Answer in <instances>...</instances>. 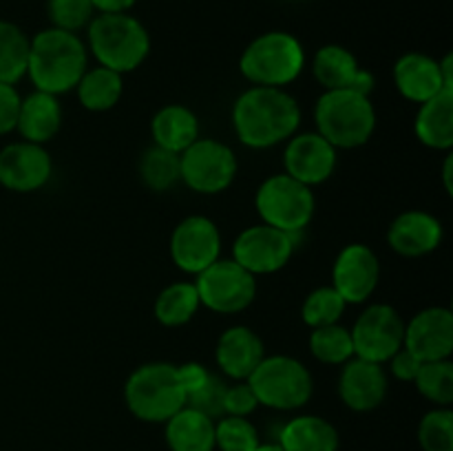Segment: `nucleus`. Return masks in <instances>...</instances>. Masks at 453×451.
Segmentation results:
<instances>
[{
    "label": "nucleus",
    "instance_id": "obj_44",
    "mask_svg": "<svg viewBox=\"0 0 453 451\" xmlns=\"http://www.w3.org/2000/svg\"><path fill=\"white\" fill-rule=\"evenodd\" d=\"M453 155L447 153L445 157V164H442V181H445V190L447 195H453Z\"/></svg>",
    "mask_w": 453,
    "mask_h": 451
},
{
    "label": "nucleus",
    "instance_id": "obj_17",
    "mask_svg": "<svg viewBox=\"0 0 453 451\" xmlns=\"http://www.w3.org/2000/svg\"><path fill=\"white\" fill-rule=\"evenodd\" d=\"M403 348L410 349L420 363L445 361L453 354V314L449 308L423 310L405 323Z\"/></svg>",
    "mask_w": 453,
    "mask_h": 451
},
{
    "label": "nucleus",
    "instance_id": "obj_37",
    "mask_svg": "<svg viewBox=\"0 0 453 451\" xmlns=\"http://www.w3.org/2000/svg\"><path fill=\"white\" fill-rule=\"evenodd\" d=\"M47 11L56 29L71 31V34H78L96 18L91 0H49Z\"/></svg>",
    "mask_w": 453,
    "mask_h": 451
},
{
    "label": "nucleus",
    "instance_id": "obj_22",
    "mask_svg": "<svg viewBox=\"0 0 453 451\" xmlns=\"http://www.w3.org/2000/svg\"><path fill=\"white\" fill-rule=\"evenodd\" d=\"M394 84L405 100L423 104L429 97L438 96L447 87L442 80L441 65L425 53H405L394 65Z\"/></svg>",
    "mask_w": 453,
    "mask_h": 451
},
{
    "label": "nucleus",
    "instance_id": "obj_23",
    "mask_svg": "<svg viewBox=\"0 0 453 451\" xmlns=\"http://www.w3.org/2000/svg\"><path fill=\"white\" fill-rule=\"evenodd\" d=\"M62 128V106L58 96L44 91H34L22 97L20 113H18L16 131L22 140L31 144H47Z\"/></svg>",
    "mask_w": 453,
    "mask_h": 451
},
{
    "label": "nucleus",
    "instance_id": "obj_28",
    "mask_svg": "<svg viewBox=\"0 0 453 451\" xmlns=\"http://www.w3.org/2000/svg\"><path fill=\"white\" fill-rule=\"evenodd\" d=\"M75 91H78V100L84 109L93 111V113L109 111L122 100V73L106 69V66L87 69L82 78H80Z\"/></svg>",
    "mask_w": 453,
    "mask_h": 451
},
{
    "label": "nucleus",
    "instance_id": "obj_43",
    "mask_svg": "<svg viewBox=\"0 0 453 451\" xmlns=\"http://www.w3.org/2000/svg\"><path fill=\"white\" fill-rule=\"evenodd\" d=\"M137 0H91L93 9L100 13H128Z\"/></svg>",
    "mask_w": 453,
    "mask_h": 451
},
{
    "label": "nucleus",
    "instance_id": "obj_38",
    "mask_svg": "<svg viewBox=\"0 0 453 451\" xmlns=\"http://www.w3.org/2000/svg\"><path fill=\"white\" fill-rule=\"evenodd\" d=\"M226 387L228 385L215 374H208V378L199 385L195 392H190L186 396V407H193V409L202 411L208 418L219 420L224 416V396Z\"/></svg>",
    "mask_w": 453,
    "mask_h": 451
},
{
    "label": "nucleus",
    "instance_id": "obj_20",
    "mask_svg": "<svg viewBox=\"0 0 453 451\" xmlns=\"http://www.w3.org/2000/svg\"><path fill=\"white\" fill-rule=\"evenodd\" d=\"M442 224L438 217L425 210H407L392 221L388 243L401 256H425L442 243Z\"/></svg>",
    "mask_w": 453,
    "mask_h": 451
},
{
    "label": "nucleus",
    "instance_id": "obj_40",
    "mask_svg": "<svg viewBox=\"0 0 453 451\" xmlns=\"http://www.w3.org/2000/svg\"><path fill=\"white\" fill-rule=\"evenodd\" d=\"M20 93L13 84L0 82V135L16 131L18 113H20Z\"/></svg>",
    "mask_w": 453,
    "mask_h": 451
},
{
    "label": "nucleus",
    "instance_id": "obj_15",
    "mask_svg": "<svg viewBox=\"0 0 453 451\" xmlns=\"http://www.w3.org/2000/svg\"><path fill=\"white\" fill-rule=\"evenodd\" d=\"M336 162H339L336 149L319 133L292 135L283 153L286 175L310 188L330 180L336 171Z\"/></svg>",
    "mask_w": 453,
    "mask_h": 451
},
{
    "label": "nucleus",
    "instance_id": "obj_32",
    "mask_svg": "<svg viewBox=\"0 0 453 451\" xmlns=\"http://www.w3.org/2000/svg\"><path fill=\"white\" fill-rule=\"evenodd\" d=\"M310 349L314 358L326 365H343L349 358H354L352 334L348 327L332 323V325L314 327L310 334Z\"/></svg>",
    "mask_w": 453,
    "mask_h": 451
},
{
    "label": "nucleus",
    "instance_id": "obj_42",
    "mask_svg": "<svg viewBox=\"0 0 453 451\" xmlns=\"http://www.w3.org/2000/svg\"><path fill=\"white\" fill-rule=\"evenodd\" d=\"M177 371H180V380L184 385L186 396L190 392H195L208 378V374H211L202 363H184V365H177Z\"/></svg>",
    "mask_w": 453,
    "mask_h": 451
},
{
    "label": "nucleus",
    "instance_id": "obj_45",
    "mask_svg": "<svg viewBox=\"0 0 453 451\" xmlns=\"http://www.w3.org/2000/svg\"><path fill=\"white\" fill-rule=\"evenodd\" d=\"M438 65H441V73H442V80H445V84L453 88V56L451 53H447L442 60H438Z\"/></svg>",
    "mask_w": 453,
    "mask_h": 451
},
{
    "label": "nucleus",
    "instance_id": "obj_36",
    "mask_svg": "<svg viewBox=\"0 0 453 451\" xmlns=\"http://www.w3.org/2000/svg\"><path fill=\"white\" fill-rule=\"evenodd\" d=\"M418 442L423 451H453L451 407H436L423 416L418 424Z\"/></svg>",
    "mask_w": 453,
    "mask_h": 451
},
{
    "label": "nucleus",
    "instance_id": "obj_10",
    "mask_svg": "<svg viewBox=\"0 0 453 451\" xmlns=\"http://www.w3.org/2000/svg\"><path fill=\"white\" fill-rule=\"evenodd\" d=\"M197 294L202 305L217 314H237L250 308L257 296V277L234 259H217L197 274Z\"/></svg>",
    "mask_w": 453,
    "mask_h": 451
},
{
    "label": "nucleus",
    "instance_id": "obj_8",
    "mask_svg": "<svg viewBox=\"0 0 453 451\" xmlns=\"http://www.w3.org/2000/svg\"><path fill=\"white\" fill-rule=\"evenodd\" d=\"M255 206L264 224L299 234L312 221L317 199L310 186L292 180L286 172H277L259 186Z\"/></svg>",
    "mask_w": 453,
    "mask_h": 451
},
{
    "label": "nucleus",
    "instance_id": "obj_33",
    "mask_svg": "<svg viewBox=\"0 0 453 451\" xmlns=\"http://www.w3.org/2000/svg\"><path fill=\"white\" fill-rule=\"evenodd\" d=\"M416 389L436 407H451L453 402V363L445 361L423 363L414 378Z\"/></svg>",
    "mask_w": 453,
    "mask_h": 451
},
{
    "label": "nucleus",
    "instance_id": "obj_35",
    "mask_svg": "<svg viewBox=\"0 0 453 451\" xmlns=\"http://www.w3.org/2000/svg\"><path fill=\"white\" fill-rule=\"evenodd\" d=\"M259 432L242 416H221L215 423V449L255 451L259 447Z\"/></svg>",
    "mask_w": 453,
    "mask_h": 451
},
{
    "label": "nucleus",
    "instance_id": "obj_7",
    "mask_svg": "<svg viewBox=\"0 0 453 451\" xmlns=\"http://www.w3.org/2000/svg\"><path fill=\"white\" fill-rule=\"evenodd\" d=\"M259 405L279 411L301 409L314 392V380L308 367L296 358L277 354L264 356L246 380Z\"/></svg>",
    "mask_w": 453,
    "mask_h": 451
},
{
    "label": "nucleus",
    "instance_id": "obj_29",
    "mask_svg": "<svg viewBox=\"0 0 453 451\" xmlns=\"http://www.w3.org/2000/svg\"><path fill=\"white\" fill-rule=\"evenodd\" d=\"M199 305H202V301H199L195 283H171L159 292L157 301H155V318L164 327H181L193 321Z\"/></svg>",
    "mask_w": 453,
    "mask_h": 451
},
{
    "label": "nucleus",
    "instance_id": "obj_34",
    "mask_svg": "<svg viewBox=\"0 0 453 451\" xmlns=\"http://www.w3.org/2000/svg\"><path fill=\"white\" fill-rule=\"evenodd\" d=\"M345 308H348V303L334 287L321 286L305 296L303 305H301V317H303L305 325L314 330V327L339 323Z\"/></svg>",
    "mask_w": 453,
    "mask_h": 451
},
{
    "label": "nucleus",
    "instance_id": "obj_21",
    "mask_svg": "<svg viewBox=\"0 0 453 451\" xmlns=\"http://www.w3.org/2000/svg\"><path fill=\"white\" fill-rule=\"evenodd\" d=\"M264 356V340L246 325L228 327L217 340L215 361L219 370L233 380H248Z\"/></svg>",
    "mask_w": 453,
    "mask_h": 451
},
{
    "label": "nucleus",
    "instance_id": "obj_24",
    "mask_svg": "<svg viewBox=\"0 0 453 451\" xmlns=\"http://www.w3.org/2000/svg\"><path fill=\"white\" fill-rule=\"evenodd\" d=\"M414 131L427 149L449 153L453 146V88H445L420 104Z\"/></svg>",
    "mask_w": 453,
    "mask_h": 451
},
{
    "label": "nucleus",
    "instance_id": "obj_11",
    "mask_svg": "<svg viewBox=\"0 0 453 451\" xmlns=\"http://www.w3.org/2000/svg\"><path fill=\"white\" fill-rule=\"evenodd\" d=\"M354 356L372 363H388L405 340V318L388 303H374L354 321L352 330Z\"/></svg>",
    "mask_w": 453,
    "mask_h": 451
},
{
    "label": "nucleus",
    "instance_id": "obj_4",
    "mask_svg": "<svg viewBox=\"0 0 453 451\" xmlns=\"http://www.w3.org/2000/svg\"><path fill=\"white\" fill-rule=\"evenodd\" d=\"M317 133L336 150L358 149L376 131V109L370 96L357 91H326L314 106Z\"/></svg>",
    "mask_w": 453,
    "mask_h": 451
},
{
    "label": "nucleus",
    "instance_id": "obj_26",
    "mask_svg": "<svg viewBox=\"0 0 453 451\" xmlns=\"http://www.w3.org/2000/svg\"><path fill=\"white\" fill-rule=\"evenodd\" d=\"M164 436L171 451H215V420L193 407H181L166 420Z\"/></svg>",
    "mask_w": 453,
    "mask_h": 451
},
{
    "label": "nucleus",
    "instance_id": "obj_5",
    "mask_svg": "<svg viewBox=\"0 0 453 451\" xmlns=\"http://www.w3.org/2000/svg\"><path fill=\"white\" fill-rule=\"evenodd\" d=\"M124 401L135 418L144 423H166L186 407V392L177 365L157 361L137 367L124 385Z\"/></svg>",
    "mask_w": 453,
    "mask_h": 451
},
{
    "label": "nucleus",
    "instance_id": "obj_14",
    "mask_svg": "<svg viewBox=\"0 0 453 451\" xmlns=\"http://www.w3.org/2000/svg\"><path fill=\"white\" fill-rule=\"evenodd\" d=\"M380 281V261L365 243H349L339 252L332 268V287L348 305L365 303Z\"/></svg>",
    "mask_w": 453,
    "mask_h": 451
},
{
    "label": "nucleus",
    "instance_id": "obj_13",
    "mask_svg": "<svg viewBox=\"0 0 453 451\" xmlns=\"http://www.w3.org/2000/svg\"><path fill=\"white\" fill-rule=\"evenodd\" d=\"M171 256L177 268L195 277L221 259V234L215 221L202 215L181 219L171 234Z\"/></svg>",
    "mask_w": 453,
    "mask_h": 451
},
{
    "label": "nucleus",
    "instance_id": "obj_19",
    "mask_svg": "<svg viewBox=\"0 0 453 451\" xmlns=\"http://www.w3.org/2000/svg\"><path fill=\"white\" fill-rule=\"evenodd\" d=\"M388 374L380 363L349 358L339 376V396L352 411H372L383 405L388 396Z\"/></svg>",
    "mask_w": 453,
    "mask_h": 451
},
{
    "label": "nucleus",
    "instance_id": "obj_2",
    "mask_svg": "<svg viewBox=\"0 0 453 451\" xmlns=\"http://www.w3.org/2000/svg\"><path fill=\"white\" fill-rule=\"evenodd\" d=\"M84 71H87V44L80 40L78 34L49 27L29 40L27 75L34 82L35 91L51 93V96L73 91Z\"/></svg>",
    "mask_w": 453,
    "mask_h": 451
},
{
    "label": "nucleus",
    "instance_id": "obj_39",
    "mask_svg": "<svg viewBox=\"0 0 453 451\" xmlns=\"http://www.w3.org/2000/svg\"><path fill=\"white\" fill-rule=\"evenodd\" d=\"M257 407H259V401H257L255 392H252L246 380H237L234 385L226 387L224 416H242V418H248Z\"/></svg>",
    "mask_w": 453,
    "mask_h": 451
},
{
    "label": "nucleus",
    "instance_id": "obj_30",
    "mask_svg": "<svg viewBox=\"0 0 453 451\" xmlns=\"http://www.w3.org/2000/svg\"><path fill=\"white\" fill-rule=\"evenodd\" d=\"M29 66V38L18 25L0 20V82L16 84Z\"/></svg>",
    "mask_w": 453,
    "mask_h": 451
},
{
    "label": "nucleus",
    "instance_id": "obj_1",
    "mask_svg": "<svg viewBox=\"0 0 453 451\" xmlns=\"http://www.w3.org/2000/svg\"><path fill=\"white\" fill-rule=\"evenodd\" d=\"M301 109L283 88L250 87L233 106V126L248 149H273L296 135Z\"/></svg>",
    "mask_w": 453,
    "mask_h": 451
},
{
    "label": "nucleus",
    "instance_id": "obj_25",
    "mask_svg": "<svg viewBox=\"0 0 453 451\" xmlns=\"http://www.w3.org/2000/svg\"><path fill=\"white\" fill-rule=\"evenodd\" d=\"M150 131L155 146L180 155L199 140V119L188 106L166 104L153 115Z\"/></svg>",
    "mask_w": 453,
    "mask_h": 451
},
{
    "label": "nucleus",
    "instance_id": "obj_18",
    "mask_svg": "<svg viewBox=\"0 0 453 451\" xmlns=\"http://www.w3.org/2000/svg\"><path fill=\"white\" fill-rule=\"evenodd\" d=\"M312 71L326 91H357L370 96L374 91V75L358 66L357 56L341 44H326L314 53Z\"/></svg>",
    "mask_w": 453,
    "mask_h": 451
},
{
    "label": "nucleus",
    "instance_id": "obj_12",
    "mask_svg": "<svg viewBox=\"0 0 453 451\" xmlns=\"http://www.w3.org/2000/svg\"><path fill=\"white\" fill-rule=\"evenodd\" d=\"M295 243L296 234L283 233L268 224L250 226L234 239L233 259L255 277L274 274L290 264Z\"/></svg>",
    "mask_w": 453,
    "mask_h": 451
},
{
    "label": "nucleus",
    "instance_id": "obj_27",
    "mask_svg": "<svg viewBox=\"0 0 453 451\" xmlns=\"http://www.w3.org/2000/svg\"><path fill=\"white\" fill-rule=\"evenodd\" d=\"M283 451H339V432L321 416H295L279 433Z\"/></svg>",
    "mask_w": 453,
    "mask_h": 451
},
{
    "label": "nucleus",
    "instance_id": "obj_6",
    "mask_svg": "<svg viewBox=\"0 0 453 451\" xmlns=\"http://www.w3.org/2000/svg\"><path fill=\"white\" fill-rule=\"evenodd\" d=\"M305 66V51L288 31H268L252 40L242 53L239 71L255 87L283 88L295 82Z\"/></svg>",
    "mask_w": 453,
    "mask_h": 451
},
{
    "label": "nucleus",
    "instance_id": "obj_31",
    "mask_svg": "<svg viewBox=\"0 0 453 451\" xmlns=\"http://www.w3.org/2000/svg\"><path fill=\"white\" fill-rule=\"evenodd\" d=\"M140 175L146 188L155 190V193H164V190L173 188L181 180L180 155L159 149V146H150L140 159Z\"/></svg>",
    "mask_w": 453,
    "mask_h": 451
},
{
    "label": "nucleus",
    "instance_id": "obj_46",
    "mask_svg": "<svg viewBox=\"0 0 453 451\" xmlns=\"http://www.w3.org/2000/svg\"><path fill=\"white\" fill-rule=\"evenodd\" d=\"M255 451H283L279 442H268V445H259Z\"/></svg>",
    "mask_w": 453,
    "mask_h": 451
},
{
    "label": "nucleus",
    "instance_id": "obj_3",
    "mask_svg": "<svg viewBox=\"0 0 453 451\" xmlns=\"http://www.w3.org/2000/svg\"><path fill=\"white\" fill-rule=\"evenodd\" d=\"M93 57L118 73H131L150 53V35L131 13H100L88 22Z\"/></svg>",
    "mask_w": 453,
    "mask_h": 451
},
{
    "label": "nucleus",
    "instance_id": "obj_9",
    "mask_svg": "<svg viewBox=\"0 0 453 451\" xmlns=\"http://www.w3.org/2000/svg\"><path fill=\"white\" fill-rule=\"evenodd\" d=\"M181 181L199 195H219L233 186L239 162L228 144L212 137H199L180 153Z\"/></svg>",
    "mask_w": 453,
    "mask_h": 451
},
{
    "label": "nucleus",
    "instance_id": "obj_41",
    "mask_svg": "<svg viewBox=\"0 0 453 451\" xmlns=\"http://www.w3.org/2000/svg\"><path fill=\"white\" fill-rule=\"evenodd\" d=\"M388 363H389V371H392L398 380H405V383H414L416 374H418L420 365H423V363H420L418 358L405 348L398 349Z\"/></svg>",
    "mask_w": 453,
    "mask_h": 451
},
{
    "label": "nucleus",
    "instance_id": "obj_16",
    "mask_svg": "<svg viewBox=\"0 0 453 451\" xmlns=\"http://www.w3.org/2000/svg\"><path fill=\"white\" fill-rule=\"evenodd\" d=\"M53 162L44 146L13 141L0 150V186L13 193H34L51 180Z\"/></svg>",
    "mask_w": 453,
    "mask_h": 451
}]
</instances>
